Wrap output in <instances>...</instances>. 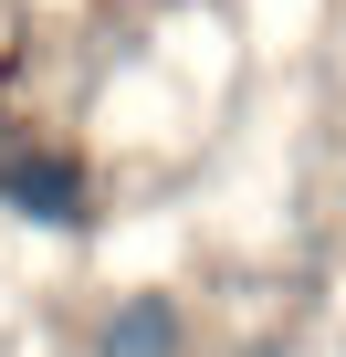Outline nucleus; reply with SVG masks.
I'll return each instance as SVG.
<instances>
[{"label": "nucleus", "mask_w": 346, "mask_h": 357, "mask_svg": "<svg viewBox=\"0 0 346 357\" xmlns=\"http://www.w3.org/2000/svg\"><path fill=\"white\" fill-rule=\"evenodd\" d=\"M0 200H11L22 221H42V231H84V221H95L84 168L53 158V147H0Z\"/></svg>", "instance_id": "nucleus-1"}, {"label": "nucleus", "mask_w": 346, "mask_h": 357, "mask_svg": "<svg viewBox=\"0 0 346 357\" xmlns=\"http://www.w3.org/2000/svg\"><path fill=\"white\" fill-rule=\"evenodd\" d=\"M95 347L105 357H179V305H168V294H126Z\"/></svg>", "instance_id": "nucleus-2"}]
</instances>
